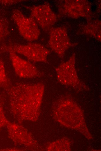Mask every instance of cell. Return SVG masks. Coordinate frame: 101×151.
<instances>
[{
  "mask_svg": "<svg viewBox=\"0 0 101 151\" xmlns=\"http://www.w3.org/2000/svg\"><path fill=\"white\" fill-rule=\"evenodd\" d=\"M44 91V84L16 82L7 91L10 109L19 123L36 121L39 117Z\"/></svg>",
  "mask_w": 101,
  "mask_h": 151,
  "instance_id": "obj_1",
  "label": "cell"
},
{
  "mask_svg": "<svg viewBox=\"0 0 101 151\" xmlns=\"http://www.w3.org/2000/svg\"><path fill=\"white\" fill-rule=\"evenodd\" d=\"M59 14L73 19L80 17L91 19L93 14L91 3L86 0H64L59 1Z\"/></svg>",
  "mask_w": 101,
  "mask_h": 151,
  "instance_id": "obj_3",
  "label": "cell"
},
{
  "mask_svg": "<svg viewBox=\"0 0 101 151\" xmlns=\"http://www.w3.org/2000/svg\"><path fill=\"white\" fill-rule=\"evenodd\" d=\"M9 33L7 26L0 21V40L7 36Z\"/></svg>",
  "mask_w": 101,
  "mask_h": 151,
  "instance_id": "obj_13",
  "label": "cell"
},
{
  "mask_svg": "<svg viewBox=\"0 0 101 151\" xmlns=\"http://www.w3.org/2000/svg\"><path fill=\"white\" fill-rule=\"evenodd\" d=\"M101 22L98 19L89 20L81 27L82 33L101 41Z\"/></svg>",
  "mask_w": 101,
  "mask_h": 151,
  "instance_id": "obj_10",
  "label": "cell"
},
{
  "mask_svg": "<svg viewBox=\"0 0 101 151\" xmlns=\"http://www.w3.org/2000/svg\"><path fill=\"white\" fill-rule=\"evenodd\" d=\"M10 46L17 54L34 62H46L50 51L42 44L32 43L26 44H12Z\"/></svg>",
  "mask_w": 101,
  "mask_h": 151,
  "instance_id": "obj_6",
  "label": "cell"
},
{
  "mask_svg": "<svg viewBox=\"0 0 101 151\" xmlns=\"http://www.w3.org/2000/svg\"><path fill=\"white\" fill-rule=\"evenodd\" d=\"M29 9L31 17L38 26L44 31L49 30L57 20L56 15L48 2L33 6Z\"/></svg>",
  "mask_w": 101,
  "mask_h": 151,
  "instance_id": "obj_7",
  "label": "cell"
},
{
  "mask_svg": "<svg viewBox=\"0 0 101 151\" xmlns=\"http://www.w3.org/2000/svg\"><path fill=\"white\" fill-rule=\"evenodd\" d=\"M12 85L7 76L3 61L0 59V87L7 91Z\"/></svg>",
  "mask_w": 101,
  "mask_h": 151,
  "instance_id": "obj_11",
  "label": "cell"
},
{
  "mask_svg": "<svg viewBox=\"0 0 101 151\" xmlns=\"http://www.w3.org/2000/svg\"><path fill=\"white\" fill-rule=\"evenodd\" d=\"M12 17L19 33L25 39L29 41L38 39L40 34V30L32 17H26L20 10L15 9L13 12Z\"/></svg>",
  "mask_w": 101,
  "mask_h": 151,
  "instance_id": "obj_4",
  "label": "cell"
},
{
  "mask_svg": "<svg viewBox=\"0 0 101 151\" xmlns=\"http://www.w3.org/2000/svg\"><path fill=\"white\" fill-rule=\"evenodd\" d=\"M7 50L15 72L18 76L22 78H31L41 76V73L35 65L20 57L10 46Z\"/></svg>",
  "mask_w": 101,
  "mask_h": 151,
  "instance_id": "obj_8",
  "label": "cell"
},
{
  "mask_svg": "<svg viewBox=\"0 0 101 151\" xmlns=\"http://www.w3.org/2000/svg\"><path fill=\"white\" fill-rule=\"evenodd\" d=\"M3 98L0 96V129L7 126L10 122L6 118L3 111Z\"/></svg>",
  "mask_w": 101,
  "mask_h": 151,
  "instance_id": "obj_12",
  "label": "cell"
},
{
  "mask_svg": "<svg viewBox=\"0 0 101 151\" xmlns=\"http://www.w3.org/2000/svg\"><path fill=\"white\" fill-rule=\"evenodd\" d=\"M7 127L8 136L15 144L24 146L29 150L37 148V141L27 129L17 124L11 123Z\"/></svg>",
  "mask_w": 101,
  "mask_h": 151,
  "instance_id": "obj_9",
  "label": "cell"
},
{
  "mask_svg": "<svg viewBox=\"0 0 101 151\" xmlns=\"http://www.w3.org/2000/svg\"><path fill=\"white\" fill-rule=\"evenodd\" d=\"M21 0H0V3L6 4H11L20 2Z\"/></svg>",
  "mask_w": 101,
  "mask_h": 151,
  "instance_id": "obj_14",
  "label": "cell"
},
{
  "mask_svg": "<svg viewBox=\"0 0 101 151\" xmlns=\"http://www.w3.org/2000/svg\"><path fill=\"white\" fill-rule=\"evenodd\" d=\"M49 31V46L59 57L63 58L66 51L75 44L71 42L65 27L52 28Z\"/></svg>",
  "mask_w": 101,
  "mask_h": 151,
  "instance_id": "obj_5",
  "label": "cell"
},
{
  "mask_svg": "<svg viewBox=\"0 0 101 151\" xmlns=\"http://www.w3.org/2000/svg\"><path fill=\"white\" fill-rule=\"evenodd\" d=\"M76 55L73 54L65 62L61 63L55 69L57 80L62 85L79 90L86 89V85L80 79L75 67Z\"/></svg>",
  "mask_w": 101,
  "mask_h": 151,
  "instance_id": "obj_2",
  "label": "cell"
}]
</instances>
